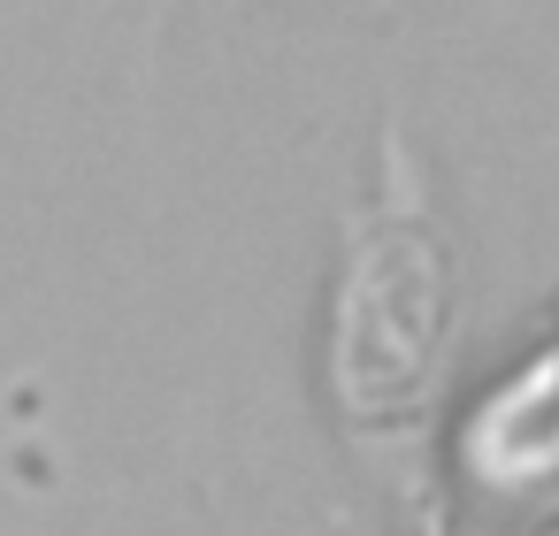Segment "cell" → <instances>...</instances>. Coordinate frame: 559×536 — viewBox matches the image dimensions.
I'll return each mask as SVG.
<instances>
[{
	"instance_id": "cell-1",
	"label": "cell",
	"mask_w": 559,
	"mask_h": 536,
	"mask_svg": "<svg viewBox=\"0 0 559 536\" xmlns=\"http://www.w3.org/2000/svg\"><path fill=\"white\" fill-rule=\"evenodd\" d=\"M444 345V261L429 238H376L337 299V391L353 414H399L421 398Z\"/></svg>"
},
{
	"instance_id": "cell-2",
	"label": "cell",
	"mask_w": 559,
	"mask_h": 536,
	"mask_svg": "<svg viewBox=\"0 0 559 536\" xmlns=\"http://www.w3.org/2000/svg\"><path fill=\"white\" fill-rule=\"evenodd\" d=\"M475 467L490 483H544L559 475V345L490 398V414L475 421Z\"/></svg>"
}]
</instances>
